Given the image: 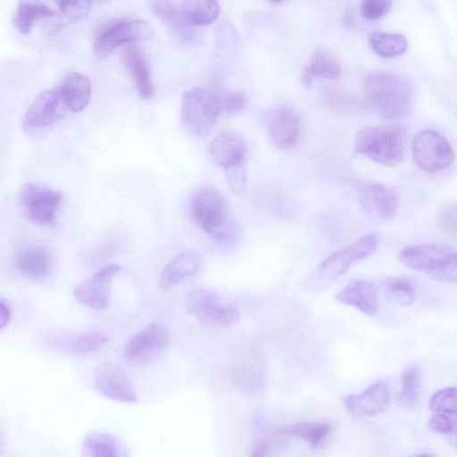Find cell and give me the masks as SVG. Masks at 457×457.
<instances>
[{
    "instance_id": "22",
    "label": "cell",
    "mask_w": 457,
    "mask_h": 457,
    "mask_svg": "<svg viewBox=\"0 0 457 457\" xmlns=\"http://www.w3.org/2000/svg\"><path fill=\"white\" fill-rule=\"evenodd\" d=\"M54 263L51 253L39 245L22 248L14 260L16 269L23 275L34 279L46 277L51 272Z\"/></svg>"
},
{
    "instance_id": "41",
    "label": "cell",
    "mask_w": 457,
    "mask_h": 457,
    "mask_svg": "<svg viewBox=\"0 0 457 457\" xmlns=\"http://www.w3.org/2000/svg\"><path fill=\"white\" fill-rule=\"evenodd\" d=\"M430 276L436 280L457 283V256L444 268L432 273Z\"/></svg>"
},
{
    "instance_id": "23",
    "label": "cell",
    "mask_w": 457,
    "mask_h": 457,
    "mask_svg": "<svg viewBox=\"0 0 457 457\" xmlns=\"http://www.w3.org/2000/svg\"><path fill=\"white\" fill-rule=\"evenodd\" d=\"M59 89L63 103L74 112L83 111L89 104L92 94L91 81L81 73L67 74Z\"/></svg>"
},
{
    "instance_id": "39",
    "label": "cell",
    "mask_w": 457,
    "mask_h": 457,
    "mask_svg": "<svg viewBox=\"0 0 457 457\" xmlns=\"http://www.w3.org/2000/svg\"><path fill=\"white\" fill-rule=\"evenodd\" d=\"M230 190L235 195H241L246 187V171L245 162L224 170Z\"/></svg>"
},
{
    "instance_id": "5",
    "label": "cell",
    "mask_w": 457,
    "mask_h": 457,
    "mask_svg": "<svg viewBox=\"0 0 457 457\" xmlns=\"http://www.w3.org/2000/svg\"><path fill=\"white\" fill-rule=\"evenodd\" d=\"M222 89L195 87L182 95L181 121L193 135L206 137L217 119L223 114Z\"/></svg>"
},
{
    "instance_id": "6",
    "label": "cell",
    "mask_w": 457,
    "mask_h": 457,
    "mask_svg": "<svg viewBox=\"0 0 457 457\" xmlns=\"http://www.w3.org/2000/svg\"><path fill=\"white\" fill-rule=\"evenodd\" d=\"M184 304L190 315L211 328H227L239 319L237 307L208 287L189 290L185 295Z\"/></svg>"
},
{
    "instance_id": "4",
    "label": "cell",
    "mask_w": 457,
    "mask_h": 457,
    "mask_svg": "<svg viewBox=\"0 0 457 457\" xmlns=\"http://www.w3.org/2000/svg\"><path fill=\"white\" fill-rule=\"evenodd\" d=\"M190 212L195 222L220 243H229L237 235V228L228 212L224 198L212 187H202L190 200Z\"/></svg>"
},
{
    "instance_id": "34",
    "label": "cell",
    "mask_w": 457,
    "mask_h": 457,
    "mask_svg": "<svg viewBox=\"0 0 457 457\" xmlns=\"http://www.w3.org/2000/svg\"><path fill=\"white\" fill-rule=\"evenodd\" d=\"M420 370L416 364L406 368L402 375L399 403L405 409H412L419 397Z\"/></svg>"
},
{
    "instance_id": "40",
    "label": "cell",
    "mask_w": 457,
    "mask_h": 457,
    "mask_svg": "<svg viewBox=\"0 0 457 457\" xmlns=\"http://www.w3.org/2000/svg\"><path fill=\"white\" fill-rule=\"evenodd\" d=\"M453 426V419L449 414L436 412L428 420V428L437 434H448Z\"/></svg>"
},
{
    "instance_id": "2",
    "label": "cell",
    "mask_w": 457,
    "mask_h": 457,
    "mask_svg": "<svg viewBox=\"0 0 457 457\" xmlns=\"http://www.w3.org/2000/svg\"><path fill=\"white\" fill-rule=\"evenodd\" d=\"M353 151L382 165L398 166L405 154V132L395 124L364 127L355 137Z\"/></svg>"
},
{
    "instance_id": "27",
    "label": "cell",
    "mask_w": 457,
    "mask_h": 457,
    "mask_svg": "<svg viewBox=\"0 0 457 457\" xmlns=\"http://www.w3.org/2000/svg\"><path fill=\"white\" fill-rule=\"evenodd\" d=\"M54 14V12L40 0H20L12 22L21 34L27 35L37 21Z\"/></svg>"
},
{
    "instance_id": "12",
    "label": "cell",
    "mask_w": 457,
    "mask_h": 457,
    "mask_svg": "<svg viewBox=\"0 0 457 457\" xmlns=\"http://www.w3.org/2000/svg\"><path fill=\"white\" fill-rule=\"evenodd\" d=\"M120 267L109 264L73 288L74 298L82 305L93 310H105L111 303V287L113 278Z\"/></svg>"
},
{
    "instance_id": "30",
    "label": "cell",
    "mask_w": 457,
    "mask_h": 457,
    "mask_svg": "<svg viewBox=\"0 0 457 457\" xmlns=\"http://www.w3.org/2000/svg\"><path fill=\"white\" fill-rule=\"evenodd\" d=\"M181 13L191 26H205L219 16L220 7L217 0H182Z\"/></svg>"
},
{
    "instance_id": "13",
    "label": "cell",
    "mask_w": 457,
    "mask_h": 457,
    "mask_svg": "<svg viewBox=\"0 0 457 457\" xmlns=\"http://www.w3.org/2000/svg\"><path fill=\"white\" fill-rule=\"evenodd\" d=\"M457 256V251L443 245L423 243L404 247L398 260L405 266L431 275Z\"/></svg>"
},
{
    "instance_id": "18",
    "label": "cell",
    "mask_w": 457,
    "mask_h": 457,
    "mask_svg": "<svg viewBox=\"0 0 457 457\" xmlns=\"http://www.w3.org/2000/svg\"><path fill=\"white\" fill-rule=\"evenodd\" d=\"M212 160L223 170L245 162V146L243 139L233 132H220L209 144Z\"/></svg>"
},
{
    "instance_id": "19",
    "label": "cell",
    "mask_w": 457,
    "mask_h": 457,
    "mask_svg": "<svg viewBox=\"0 0 457 457\" xmlns=\"http://www.w3.org/2000/svg\"><path fill=\"white\" fill-rule=\"evenodd\" d=\"M122 60L141 98L151 100L154 87L148 62L140 48L135 44L127 46L122 52Z\"/></svg>"
},
{
    "instance_id": "20",
    "label": "cell",
    "mask_w": 457,
    "mask_h": 457,
    "mask_svg": "<svg viewBox=\"0 0 457 457\" xmlns=\"http://www.w3.org/2000/svg\"><path fill=\"white\" fill-rule=\"evenodd\" d=\"M341 303L353 306L366 315H375L378 298L374 286L365 279H355L336 295Z\"/></svg>"
},
{
    "instance_id": "36",
    "label": "cell",
    "mask_w": 457,
    "mask_h": 457,
    "mask_svg": "<svg viewBox=\"0 0 457 457\" xmlns=\"http://www.w3.org/2000/svg\"><path fill=\"white\" fill-rule=\"evenodd\" d=\"M62 12L71 21L86 18L91 10L92 0H55Z\"/></svg>"
},
{
    "instance_id": "38",
    "label": "cell",
    "mask_w": 457,
    "mask_h": 457,
    "mask_svg": "<svg viewBox=\"0 0 457 457\" xmlns=\"http://www.w3.org/2000/svg\"><path fill=\"white\" fill-rule=\"evenodd\" d=\"M392 7V0H362L361 11L369 21H378L385 17Z\"/></svg>"
},
{
    "instance_id": "32",
    "label": "cell",
    "mask_w": 457,
    "mask_h": 457,
    "mask_svg": "<svg viewBox=\"0 0 457 457\" xmlns=\"http://www.w3.org/2000/svg\"><path fill=\"white\" fill-rule=\"evenodd\" d=\"M281 432L302 438L312 448H320L328 441L331 427L322 422H301L289 426Z\"/></svg>"
},
{
    "instance_id": "29",
    "label": "cell",
    "mask_w": 457,
    "mask_h": 457,
    "mask_svg": "<svg viewBox=\"0 0 457 457\" xmlns=\"http://www.w3.org/2000/svg\"><path fill=\"white\" fill-rule=\"evenodd\" d=\"M111 336L106 331L92 330L71 336L60 342V347L73 354H86L104 347L109 341Z\"/></svg>"
},
{
    "instance_id": "8",
    "label": "cell",
    "mask_w": 457,
    "mask_h": 457,
    "mask_svg": "<svg viewBox=\"0 0 457 457\" xmlns=\"http://www.w3.org/2000/svg\"><path fill=\"white\" fill-rule=\"evenodd\" d=\"M154 29L144 20L131 19L112 22L102 28L96 34L94 51L97 58L108 56L114 49L124 44H136L150 39Z\"/></svg>"
},
{
    "instance_id": "9",
    "label": "cell",
    "mask_w": 457,
    "mask_h": 457,
    "mask_svg": "<svg viewBox=\"0 0 457 457\" xmlns=\"http://www.w3.org/2000/svg\"><path fill=\"white\" fill-rule=\"evenodd\" d=\"M411 148L416 165L426 172L443 170L454 161V152L450 143L434 130H422L417 134Z\"/></svg>"
},
{
    "instance_id": "21",
    "label": "cell",
    "mask_w": 457,
    "mask_h": 457,
    "mask_svg": "<svg viewBox=\"0 0 457 457\" xmlns=\"http://www.w3.org/2000/svg\"><path fill=\"white\" fill-rule=\"evenodd\" d=\"M203 262L201 253L196 249H188L177 255L162 270L160 285L167 289L174 287L184 278L195 275Z\"/></svg>"
},
{
    "instance_id": "7",
    "label": "cell",
    "mask_w": 457,
    "mask_h": 457,
    "mask_svg": "<svg viewBox=\"0 0 457 457\" xmlns=\"http://www.w3.org/2000/svg\"><path fill=\"white\" fill-rule=\"evenodd\" d=\"M170 343L169 328L161 322H150L128 340L124 357L130 365L143 367L160 358Z\"/></svg>"
},
{
    "instance_id": "16",
    "label": "cell",
    "mask_w": 457,
    "mask_h": 457,
    "mask_svg": "<svg viewBox=\"0 0 457 457\" xmlns=\"http://www.w3.org/2000/svg\"><path fill=\"white\" fill-rule=\"evenodd\" d=\"M390 403V389L382 381L371 385L359 395H351L345 398V409L355 417H367L385 411Z\"/></svg>"
},
{
    "instance_id": "24",
    "label": "cell",
    "mask_w": 457,
    "mask_h": 457,
    "mask_svg": "<svg viewBox=\"0 0 457 457\" xmlns=\"http://www.w3.org/2000/svg\"><path fill=\"white\" fill-rule=\"evenodd\" d=\"M127 450L118 437L102 431L88 433L81 445L82 455L89 457H123L128 455Z\"/></svg>"
},
{
    "instance_id": "47",
    "label": "cell",
    "mask_w": 457,
    "mask_h": 457,
    "mask_svg": "<svg viewBox=\"0 0 457 457\" xmlns=\"http://www.w3.org/2000/svg\"><path fill=\"white\" fill-rule=\"evenodd\" d=\"M92 1H100V0H92Z\"/></svg>"
},
{
    "instance_id": "35",
    "label": "cell",
    "mask_w": 457,
    "mask_h": 457,
    "mask_svg": "<svg viewBox=\"0 0 457 457\" xmlns=\"http://www.w3.org/2000/svg\"><path fill=\"white\" fill-rule=\"evenodd\" d=\"M429 407L435 412L457 415V387H446L435 393Z\"/></svg>"
},
{
    "instance_id": "26",
    "label": "cell",
    "mask_w": 457,
    "mask_h": 457,
    "mask_svg": "<svg viewBox=\"0 0 457 457\" xmlns=\"http://www.w3.org/2000/svg\"><path fill=\"white\" fill-rule=\"evenodd\" d=\"M154 15L176 35L185 40H192L195 31L184 19L181 11L169 0H154L152 4Z\"/></svg>"
},
{
    "instance_id": "28",
    "label": "cell",
    "mask_w": 457,
    "mask_h": 457,
    "mask_svg": "<svg viewBox=\"0 0 457 457\" xmlns=\"http://www.w3.org/2000/svg\"><path fill=\"white\" fill-rule=\"evenodd\" d=\"M260 356L250 355L242 360L233 371L234 383L247 391L259 389L264 380V365Z\"/></svg>"
},
{
    "instance_id": "14",
    "label": "cell",
    "mask_w": 457,
    "mask_h": 457,
    "mask_svg": "<svg viewBox=\"0 0 457 457\" xmlns=\"http://www.w3.org/2000/svg\"><path fill=\"white\" fill-rule=\"evenodd\" d=\"M358 200L361 207L369 216L382 220L393 219L399 205L398 194L395 189L378 182L361 186Z\"/></svg>"
},
{
    "instance_id": "25",
    "label": "cell",
    "mask_w": 457,
    "mask_h": 457,
    "mask_svg": "<svg viewBox=\"0 0 457 457\" xmlns=\"http://www.w3.org/2000/svg\"><path fill=\"white\" fill-rule=\"evenodd\" d=\"M340 73L341 67L338 62L328 53L319 50L311 56L303 72L301 82L304 87L308 88L315 78L335 79L340 76Z\"/></svg>"
},
{
    "instance_id": "37",
    "label": "cell",
    "mask_w": 457,
    "mask_h": 457,
    "mask_svg": "<svg viewBox=\"0 0 457 457\" xmlns=\"http://www.w3.org/2000/svg\"><path fill=\"white\" fill-rule=\"evenodd\" d=\"M223 114H233L242 112L247 105V98L243 92L224 90L221 93Z\"/></svg>"
},
{
    "instance_id": "10",
    "label": "cell",
    "mask_w": 457,
    "mask_h": 457,
    "mask_svg": "<svg viewBox=\"0 0 457 457\" xmlns=\"http://www.w3.org/2000/svg\"><path fill=\"white\" fill-rule=\"evenodd\" d=\"M20 200L22 212L30 222L47 226L56 217L62 195L49 187L27 183L21 188Z\"/></svg>"
},
{
    "instance_id": "17",
    "label": "cell",
    "mask_w": 457,
    "mask_h": 457,
    "mask_svg": "<svg viewBox=\"0 0 457 457\" xmlns=\"http://www.w3.org/2000/svg\"><path fill=\"white\" fill-rule=\"evenodd\" d=\"M61 98L60 89L51 88L40 93L23 116V128L30 131L51 125L55 120Z\"/></svg>"
},
{
    "instance_id": "3",
    "label": "cell",
    "mask_w": 457,
    "mask_h": 457,
    "mask_svg": "<svg viewBox=\"0 0 457 457\" xmlns=\"http://www.w3.org/2000/svg\"><path fill=\"white\" fill-rule=\"evenodd\" d=\"M378 245V235L368 233L353 245L334 252L308 276L303 282L304 290L313 292L328 287L343 276L354 262L370 256Z\"/></svg>"
},
{
    "instance_id": "46",
    "label": "cell",
    "mask_w": 457,
    "mask_h": 457,
    "mask_svg": "<svg viewBox=\"0 0 457 457\" xmlns=\"http://www.w3.org/2000/svg\"><path fill=\"white\" fill-rule=\"evenodd\" d=\"M270 1H271V2H273V3H279V2H281V1H283V0H270Z\"/></svg>"
},
{
    "instance_id": "1",
    "label": "cell",
    "mask_w": 457,
    "mask_h": 457,
    "mask_svg": "<svg viewBox=\"0 0 457 457\" xmlns=\"http://www.w3.org/2000/svg\"><path fill=\"white\" fill-rule=\"evenodd\" d=\"M363 91L369 104L386 120L403 119L411 111V86L398 74L370 72L363 80Z\"/></svg>"
},
{
    "instance_id": "43",
    "label": "cell",
    "mask_w": 457,
    "mask_h": 457,
    "mask_svg": "<svg viewBox=\"0 0 457 457\" xmlns=\"http://www.w3.org/2000/svg\"><path fill=\"white\" fill-rule=\"evenodd\" d=\"M272 444L268 439H262L257 442L252 450V456H263L271 451Z\"/></svg>"
},
{
    "instance_id": "33",
    "label": "cell",
    "mask_w": 457,
    "mask_h": 457,
    "mask_svg": "<svg viewBox=\"0 0 457 457\" xmlns=\"http://www.w3.org/2000/svg\"><path fill=\"white\" fill-rule=\"evenodd\" d=\"M382 291L386 299L399 305L410 306L415 300L413 283L403 278H394L384 281Z\"/></svg>"
},
{
    "instance_id": "45",
    "label": "cell",
    "mask_w": 457,
    "mask_h": 457,
    "mask_svg": "<svg viewBox=\"0 0 457 457\" xmlns=\"http://www.w3.org/2000/svg\"><path fill=\"white\" fill-rule=\"evenodd\" d=\"M446 438L449 444L457 449V419H453V426L451 431L446 434Z\"/></svg>"
},
{
    "instance_id": "44",
    "label": "cell",
    "mask_w": 457,
    "mask_h": 457,
    "mask_svg": "<svg viewBox=\"0 0 457 457\" xmlns=\"http://www.w3.org/2000/svg\"><path fill=\"white\" fill-rule=\"evenodd\" d=\"M11 319V310L8 303H6L4 299H1L0 302V328H4Z\"/></svg>"
},
{
    "instance_id": "15",
    "label": "cell",
    "mask_w": 457,
    "mask_h": 457,
    "mask_svg": "<svg viewBox=\"0 0 457 457\" xmlns=\"http://www.w3.org/2000/svg\"><path fill=\"white\" fill-rule=\"evenodd\" d=\"M268 133L273 144L281 149L293 147L301 134L299 114L288 105H278L270 110L266 118Z\"/></svg>"
},
{
    "instance_id": "42",
    "label": "cell",
    "mask_w": 457,
    "mask_h": 457,
    "mask_svg": "<svg viewBox=\"0 0 457 457\" xmlns=\"http://www.w3.org/2000/svg\"><path fill=\"white\" fill-rule=\"evenodd\" d=\"M443 226L457 234V204L448 206L441 216Z\"/></svg>"
},
{
    "instance_id": "11",
    "label": "cell",
    "mask_w": 457,
    "mask_h": 457,
    "mask_svg": "<svg viewBox=\"0 0 457 457\" xmlns=\"http://www.w3.org/2000/svg\"><path fill=\"white\" fill-rule=\"evenodd\" d=\"M94 385L99 394L113 401L133 403L137 400L129 375L117 362H101L94 374Z\"/></svg>"
},
{
    "instance_id": "31",
    "label": "cell",
    "mask_w": 457,
    "mask_h": 457,
    "mask_svg": "<svg viewBox=\"0 0 457 457\" xmlns=\"http://www.w3.org/2000/svg\"><path fill=\"white\" fill-rule=\"evenodd\" d=\"M371 49L380 57L392 58L404 54L408 47L406 37L400 33L373 31L369 36Z\"/></svg>"
}]
</instances>
